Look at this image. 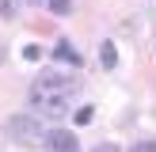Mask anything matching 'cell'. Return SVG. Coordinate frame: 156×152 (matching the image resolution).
Returning <instances> with one entry per match:
<instances>
[{
	"label": "cell",
	"instance_id": "277c9868",
	"mask_svg": "<svg viewBox=\"0 0 156 152\" xmlns=\"http://www.w3.org/2000/svg\"><path fill=\"white\" fill-rule=\"evenodd\" d=\"M53 57H57V61H69V65H80V53H76L69 42H57V46H53Z\"/></svg>",
	"mask_w": 156,
	"mask_h": 152
},
{
	"label": "cell",
	"instance_id": "9c48e42d",
	"mask_svg": "<svg viewBox=\"0 0 156 152\" xmlns=\"http://www.w3.org/2000/svg\"><path fill=\"white\" fill-rule=\"evenodd\" d=\"M129 152H156V141H137Z\"/></svg>",
	"mask_w": 156,
	"mask_h": 152
},
{
	"label": "cell",
	"instance_id": "8fae6325",
	"mask_svg": "<svg viewBox=\"0 0 156 152\" xmlns=\"http://www.w3.org/2000/svg\"><path fill=\"white\" fill-rule=\"evenodd\" d=\"M91 152H122V148H118V144H95Z\"/></svg>",
	"mask_w": 156,
	"mask_h": 152
},
{
	"label": "cell",
	"instance_id": "7c38bea8",
	"mask_svg": "<svg viewBox=\"0 0 156 152\" xmlns=\"http://www.w3.org/2000/svg\"><path fill=\"white\" fill-rule=\"evenodd\" d=\"M0 65H4V46H0Z\"/></svg>",
	"mask_w": 156,
	"mask_h": 152
},
{
	"label": "cell",
	"instance_id": "6da1fadb",
	"mask_svg": "<svg viewBox=\"0 0 156 152\" xmlns=\"http://www.w3.org/2000/svg\"><path fill=\"white\" fill-rule=\"evenodd\" d=\"M76 91H80V76L76 72L46 68V72H38L34 84H30L27 106H30V114H42V118H65Z\"/></svg>",
	"mask_w": 156,
	"mask_h": 152
},
{
	"label": "cell",
	"instance_id": "3957f363",
	"mask_svg": "<svg viewBox=\"0 0 156 152\" xmlns=\"http://www.w3.org/2000/svg\"><path fill=\"white\" fill-rule=\"evenodd\" d=\"M46 148L50 152H80V141H76V133H69V129H50V133H46Z\"/></svg>",
	"mask_w": 156,
	"mask_h": 152
},
{
	"label": "cell",
	"instance_id": "5b68a950",
	"mask_svg": "<svg viewBox=\"0 0 156 152\" xmlns=\"http://www.w3.org/2000/svg\"><path fill=\"white\" fill-rule=\"evenodd\" d=\"M99 65H103V68H114V65H118V50H114V42H103V46H99Z\"/></svg>",
	"mask_w": 156,
	"mask_h": 152
},
{
	"label": "cell",
	"instance_id": "30bf717a",
	"mask_svg": "<svg viewBox=\"0 0 156 152\" xmlns=\"http://www.w3.org/2000/svg\"><path fill=\"white\" fill-rule=\"evenodd\" d=\"M23 57H27V61H38V57H42V50H38V46H27V50H23Z\"/></svg>",
	"mask_w": 156,
	"mask_h": 152
},
{
	"label": "cell",
	"instance_id": "8992f818",
	"mask_svg": "<svg viewBox=\"0 0 156 152\" xmlns=\"http://www.w3.org/2000/svg\"><path fill=\"white\" fill-rule=\"evenodd\" d=\"M46 4H50L53 15H69V12H73V0H46Z\"/></svg>",
	"mask_w": 156,
	"mask_h": 152
},
{
	"label": "cell",
	"instance_id": "ba28073f",
	"mask_svg": "<svg viewBox=\"0 0 156 152\" xmlns=\"http://www.w3.org/2000/svg\"><path fill=\"white\" fill-rule=\"evenodd\" d=\"M91 118H95V110H91V106H80V110H76V122H80V126H88Z\"/></svg>",
	"mask_w": 156,
	"mask_h": 152
},
{
	"label": "cell",
	"instance_id": "7a4b0ae2",
	"mask_svg": "<svg viewBox=\"0 0 156 152\" xmlns=\"http://www.w3.org/2000/svg\"><path fill=\"white\" fill-rule=\"evenodd\" d=\"M4 133L12 137V141H19V144L46 141V129H42V122H38L34 114H12V118L4 122Z\"/></svg>",
	"mask_w": 156,
	"mask_h": 152
},
{
	"label": "cell",
	"instance_id": "52a82bcc",
	"mask_svg": "<svg viewBox=\"0 0 156 152\" xmlns=\"http://www.w3.org/2000/svg\"><path fill=\"white\" fill-rule=\"evenodd\" d=\"M19 12V0H0V19H12Z\"/></svg>",
	"mask_w": 156,
	"mask_h": 152
}]
</instances>
